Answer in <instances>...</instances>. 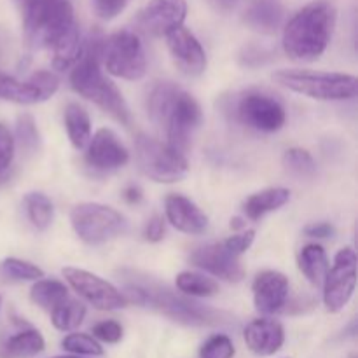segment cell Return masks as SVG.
I'll return each instance as SVG.
<instances>
[{"mask_svg": "<svg viewBox=\"0 0 358 358\" xmlns=\"http://www.w3.org/2000/svg\"><path fill=\"white\" fill-rule=\"evenodd\" d=\"M147 110L150 121L164 131L168 145L180 154L187 152L203 121L198 100L173 83H159L150 90Z\"/></svg>", "mask_w": 358, "mask_h": 358, "instance_id": "obj_1", "label": "cell"}, {"mask_svg": "<svg viewBox=\"0 0 358 358\" xmlns=\"http://www.w3.org/2000/svg\"><path fill=\"white\" fill-rule=\"evenodd\" d=\"M101 42L103 37H93L84 44L83 55L70 70V86L77 94L100 107L122 126H131V110L121 90L101 69Z\"/></svg>", "mask_w": 358, "mask_h": 358, "instance_id": "obj_3", "label": "cell"}, {"mask_svg": "<svg viewBox=\"0 0 358 358\" xmlns=\"http://www.w3.org/2000/svg\"><path fill=\"white\" fill-rule=\"evenodd\" d=\"M69 297V289L59 280H37L30 289L31 303L37 304L41 310L48 311V313H51Z\"/></svg>", "mask_w": 358, "mask_h": 358, "instance_id": "obj_26", "label": "cell"}, {"mask_svg": "<svg viewBox=\"0 0 358 358\" xmlns=\"http://www.w3.org/2000/svg\"><path fill=\"white\" fill-rule=\"evenodd\" d=\"M91 2H93V9L96 16L108 21L117 17L124 10L128 0H91Z\"/></svg>", "mask_w": 358, "mask_h": 358, "instance_id": "obj_38", "label": "cell"}, {"mask_svg": "<svg viewBox=\"0 0 358 358\" xmlns=\"http://www.w3.org/2000/svg\"><path fill=\"white\" fill-rule=\"evenodd\" d=\"M243 339L247 348L257 357H271L282 350L285 343V329L273 318H257L245 327Z\"/></svg>", "mask_w": 358, "mask_h": 358, "instance_id": "obj_19", "label": "cell"}, {"mask_svg": "<svg viewBox=\"0 0 358 358\" xmlns=\"http://www.w3.org/2000/svg\"><path fill=\"white\" fill-rule=\"evenodd\" d=\"M93 338L98 343H107V345H115L122 339V325L115 320H101L91 329Z\"/></svg>", "mask_w": 358, "mask_h": 358, "instance_id": "obj_36", "label": "cell"}, {"mask_svg": "<svg viewBox=\"0 0 358 358\" xmlns=\"http://www.w3.org/2000/svg\"><path fill=\"white\" fill-rule=\"evenodd\" d=\"M255 240V231L254 229H243L240 233L233 234L227 240L222 241V245L226 247V250L229 252L231 255L240 259V255H243L248 248L252 247Z\"/></svg>", "mask_w": 358, "mask_h": 358, "instance_id": "obj_37", "label": "cell"}, {"mask_svg": "<svg viewBox=\"0 0 358 358\" xmlns=\"http://www.w3.org/2000/svg\"><path fill=\"white\" fill-rule=\"evenodd\" d=\"M52 358H84V357H76V355H65V357H52Z\"/></svg>", "mask_w": 358, "mask_h": 358, "instance_id": "obj_44", "label": "cell"}, {"mask_svg": "<svg viewBox=\"0 0 358 358\" xmlns=\"http://www.w3.org/2000/svg\"><path fill=\"white\" fill-rule=\"evenodd\" d=\"M129 282L121 290L126 304L136 306H150L163 313L164 317L192 327H208V325H222L231 320L229 315L217 311L213 308L203 306L187 296L173 292L166 285L154 282L138 273H129Z\"/></svg>", "mask_w": 358, "mask_h": 358, "instance_id": "obj_2", "label": "cell"}, {"mask_svg": "<svg viewBox=\"0 0 358 358\" xmlns=\"http://www.w3.org/2000/svg\"><path fill=\"white\" fill-rule=\"evenodd\" d=\"M240 2H241V0H215L217 6H219L220 9H224V10L234 9V7H236Z\"/></svg>", "mask_w": 358, "mask_h": 358, "instance_id": "obj_42", "label": "cell"}, {"mask_svg": "<svg viewBox=\"0 0 358 358\" xmlns=\"http://www.w3.org/2000/svg\"><path fill=\"white\" fill-rule=\"evenodd\" d=\"M45 341L35 329H23L0 345V358H31L44 352Z\"/></svg>", "mask_w": 358, "mask_h": 358, "instance_id": "obj_22", "label": "cell"}, {"mask_svg": "<svg viewBox=\"0 0 358 358\" xmlns=\"http://www.w3.org/2000/svg\"><path fill=\"white\" fill-rule=\"evenodd\" d=\"M63 276L73 292L87 304H91L94 310L115 311L128 306L121 290L94 273L79 268H65Z\"/></svg>", "mask_w": 358, "mask_h": 358, "instance_id": "obj_11", "label": "cell"}, {"mask_svg": "<svg viewBox=\"0 0 358 358\" xmlns=\"http://www.w3.org/2000/svg\"><path fill=\"white\" fill-rule=\"evenodd\" d=\"M49 315H51V324L58 331L73 332L86 318V306L80 301L69 297Z\"/></svg>", "mask_w": 358, "mask_h": 358, "instance_id": "obj_29", "label": "cell"}, {"mask_svg": "<svg viewBox=\"0 0 358 358\" xmlns=\"http://www.w3.org/2000/svg\"><path fill=\"white\" fill-rule=\"evenodd\" d=\"M290 199V191L285 187H269L252 194L245 201L243 212L245 217L250 220H261L268 213L276 212L285 206Z\"/></svg>", "mask_w": 358, "mask_h": 358, "instance_id": "obj_21", "label": "cell"}, {"mask_svg": "<svg viewBox=\"0 0 358 358\" xmlns=\"http://www.w3.org/2000/svg\"><path fill=\"white\" fill-rule=\"evenodd\" d=\"M283 20L285 9L280 0H250L243 14L247 27L264 35L276 34L283 24Z\"/></svg>", "mask_w": 358, "mask_h": 358, "instance_id": "obj_20", "label": "cell"}, {"mask_svg": "<svg viewBox=\"0 0 358 358\" xmlns=\"http://www.w3.org/2000/svg\"><path fill=\"white\" fill-rule=\"evenodd\" d=\"M62 348L76 357H101L103 346L91 334L84 332H72L62 339Z\"/></svg>", "mask_w": 358, "mask_h": 358, "instance_id": "obj_30", "label": "cell"}, {"mask_svg": "<svg viewBox=\"0 0 358 358\" xmlns=\"http://www.w3.org/2000/svg\"><path fill=\"white\" fill-rule=\"evenodd\" d=\"M273 79L289 91L320 101L353 100L358 79L352 73L313 72V70H278Z\"/></svg>", "mask_w": 358, "mask_h": 358, "instance_id": "obj_5", "label": "cell"}, {"mask_svg": "<svg viewBox=\"0 0 358 358\" xmlns=\"http://www.w3.org/2000/svg\"><path fill=\"white\" fill-rule=\"evenodd\" d=\"M73 231L87 245H101L128 231V220L115 208L101 203H79L70 212Z\"/></svg>", "mask_w": 358, "mask_h": 358, "instance_id": "obj_8", "label": "cell"}, {"mask_svg": "<svg viewBox=\"0 0 358 358\" xmlns=\"http://www.w3.org/2000/svg\"><path fill=\"white\" fill-rule=\"evenodd\" d=\"M59 79L49 70H38L27 80L0 72V100L17 105H35L49 100L58 91Z\"/></svg>", "mask_w": 358, "mask_h": 358, "instance_id": "obj_12", "label": "cell"}, {"mask_svg": "<svg viewBox=\"0 0 358 358\" xmlns=\"http://www.w3.org/2000/svg\"><path fill=\"white\" fill-rule=\"evenodd\" d=\"M236 117L241 124L262 133H275L285 126V107L275 96L262 91H248L236 105Z\"/></svg>", "mask_w": 358, "mask_h": 358, "instance_id": "obj_10", "label": "cell"}, {"mask_svg": "<svg viewBox=\"0 0 358 358\" xmlns=\"http://www.w3.org/2000/svg\"><path fill=\"white\" fill-rule=\"evenodd\" d=\"M0 308H2V297H0Z\"/></svg>", "mask_w": 358, "mask_h": 358, "instance_id": "obj_45", "label": "cell"}, {"mask_svg": "<svg viewBox=\"0 0 358 358\" xmlns=\"http://www.w3.org/2000/svg\"><path fill=\"white\" fill-rule=\"evenodd\" d=\"M252 292H254V304L255 310L261 315H275L283 310L287 304L290 292V283L283 273L273 271H262L255 276L254 283H252Z\"/></svg>", "mask_w": 358, "mask_h": 358, "instance_id": "obj_16", "label": "cell"}, {"mask_svg": "<svg viewBox=\"0 0 358 358\" xmlns=\"http://www.w3.org/2000/svg\"><path fill=\"white\" fill-rule=\"evenodd\" d=\"M283 166L287 168L289 173L301 178H310L317 173V163H315L313 156L299 147L289 149L283 154Z\"/></svg>", "mask_w": 358, "mask_h": 358, "instance_id": "obj_32", "label": "cell"}, {"mask_svg": "<svg viewBox=\"0 0 358 358\" xmlns=\"http://www.w3.org/2000/svg\"><path fill=\"white\" fill-rule=\"evenodd\" d=\"M304 234L308 238H317V240H325L334 234V227L329 222H311L304 227Z\"/></svg>", "mask_w": 358, "mask_h": 358, "instance_id": "obj_40", "label": "cell"}, {"mask_svg": "<svg viewBox=\"0 0 358 358\" xmlns=\"http://www.w3.org/2000/svg\"><path fill=\"white\" fill-rule=\"evenodd\" d=\"M297 262H299L301 273L306 276L308 282L315 287H322L329 268H331L324 247L317 243L306 245V247L301 248Z\"/></svg>", "mask_w": 358, "mask_h": 358, "instance_id": "obj_24", "label": "cell"}, {"mask_svg": "<svg viewBox=\"0 0 358 358\" xmlns=\"http://www.w3.org/2000/svg\"><path fill=\"white\" fill-rule=\"evenodd\" d=\"M84 49V42L80 38L79 27H73L69 34L63 35L58 42L51 48L52 51V66L59 72L72 69L80 58Z\"/></svg>", "mask_w": 358, "mask_h": 358, "instance_id": "obj_25", "label": "cell"}, {"mask_svg": "<svg viewBox=\"0 0 358 358\" xmlns=\"http://www.w3.org/2000/svg\"><path fill=\"white\" fill-rule=\"evenodd\" d=\"M168 222L184 234H203L208 229V217L192 199L182 194H170L164 199Z\"/></svg>", "mask_w": 358, "mask_h": 358, "instance_id": "obj_18", "label": "cell"}, {"mask_svg": "<svg viewBox=\"0 0 358 358\" xmlns=\"http://www.w3.org/2000/svg\"><path fill=\"white\" fill-rule=\"evenodd\" d=\"M164 233H166L164 219L161 215H154L152 219L147 222L145 231H143V236H145V240L150 241V243H157V241L163 240Z\"/></svg>", "mask_w": 358, "mask_h": 358, "instance_id": "obj_39", "label": "cell"}, {"mask_svg": "<svg viewBox=\"0 0 358 358\" xmlns=\"http://www.w3.org/2000/svg\"><path fill=\"white\" fill-rule=\"evenodd\" d=\"M187 16L185 0H149L136 16V24L150 37H166L184 27Z\"/></svg>", "mask_w": 358, "mask_h": 358, "instance_id": "obj_13", "label": "cell"}, {"mask_svg": "<svg viewBox=\"0 0 358 358\" xmlns=\"http://www.w3.org/2000/svg\"><path fill=\"white\" fill-rule=\"evenodd\" d=\"M338 13L329 0H315L297 10L283 28V51L296 62H315L327 51Z\"/></svg>", "mask_w": 358, "mask_h": 358, "instance_id": "obj_4", "label": "cell"}, {"mask_svg": "<svg viewBox=\"0 0 358 358\" xmlns=\"http://www.w3.org/2000/svg\"><path fill=\"white\" fill-rule=\"evenodd\" d=\"M63 121L70 143L77 150L86 149L91 140V117L86 108L76 101H70L63 112Z\"/></svg>", "mask_w": 358, "mask_h": 358, "instance_id": "obj_23", "label": "cell"}, {"mask_svg": "<svg viewBox=\"0 0 358 358\" xmlns=\"http://www.w3.org/2000/svg\"><path fill=\"white\" fill-rule=\"evenodd\" d=\"M24 210L31 226L38 231H45L55 219V206L52 201L42 192H28L24 196Z\"/></svg>", "mask_w": 358, "mask_h": 358, "instance_id": "obj_28", "label": "cell"}, {"mask_svg": "<svg viewBox=\"0 0 358 358\" xmlns=\"http://www.w3.org/2000/svg\"><path fill=\"white\" fill-rule=\"evenodd\" d=\"M122 198H124L126 203H129V205H136V203L142 201L143 192L138 185H129V187H126L124 192H122Z\"/></svg>", "mask_w": 358, "mask_h": 358, "instance_id": "obj_41", "label": "cell"}, {"mask_svg": "<svg viewBox=\"0 0 358 358\" xmlns=\"http://www.w3.org/2000/svg\"><path fill=\"white\" fill-rule=\"evenodd\" d=\"M322 287L329 313H339L350 303L357 287V254L352 247L341 248L336 254Z\"/></svg>", "mask_w": 358, "mask_h": 358, "instance_id": "obj_9", "label": "cell"}, {"mask_svg": "<svg viewBox=\"0 0 358 358\" xmlns=\"http://www.w3.org/2000/svg\"><path fill=\"white\" fill-rule=\"evenodd\" d=\"M164 38H166L171 59L182 73L189 77H198L205 72L206 63H208L206 62V52L201 42L196 38V35L189 28H177Z\"/></svg>", "mask_w": 358, "mask_h": 358, "instance_id": "obj_15", "label": "cell"}, {"mask_svg": "<svg viewBox=\"0 0 358 358\" xmlns=\"http://www.w3.org/2000/svg\"><path fill=\"white\" fill-rule=\"evenodd\" d=\"M175 285L182 296L187 297H213L219 294L220 287L213 278L194 271H182L175 278Z\"/></svg>", "mask_w": 358, "mask_h": 358, "instance_id": "obj_27", "label": "cell"}, {"mask_svg": "<svg viewBox=\"0 0 358 358\" xmlns=\"http://www.w3.org/2000/svg\"><path fill=\"white\" fill-rule=\"evenodd\" d=\"M84 159L96 171H114L129 163V150L114 129L100 128L91 135Z\"/></svg>", "mask_w": 358, "mask_h": 358, "instance_id": "obj_14", "label": "cell"}, {"mask_svg": "<svg viewBox=\"0 0 358 358\" xmlns=\"http://www.w3.org/2000/svg\"><path fill=\"white\" fill-rule=\"evenodd\" d=\"M234 355H236L234 343L226 334L212 336L203 343L201 350H199L201 358H234Z\"/></svg>", "mask_w": 358, "mask_h": 358, "instance_id": "obj_34", "label": "cell"}, {"mask_svg": "<svg viewBox=\"0 0 358 358\" xmlns=\"http://www.w3.org/2000/svg\"><path fill=\"white\" fill-rule=\"evenodd\" d=\"M0 271L14 282H37V280L44 278V271L38 266L16 257L3 259L0 264Z\"/></svg>", "mask_w": 358, "mask_h": 358, "instance_id": "obj_31", "label": "cell"}, {"mask_svg": "<svg viewBox=\"0 0 358 358\" xmlns=\"http://www.w3.org/2000/svg\"><path fill=\"white\" fill-rule=\"evenodd\" d=\"M135 156L140 171L157 184H175L184 180L189 173L185 154L147 135L136 136Z\"/></svg>", "mask_w": 358, "mask_h": 358, "instance_id": "obj_6", "label": "cell"}, {"mask_svg": "<svg viewBox=\"0 0 358 358\" xmlns=\"http://www.w3.org/2000/svg\"><path fill=\"white\" fill-rule=\"evenodd\" d=\"M14 152H16V140L10 129L0 122V175H6L13 164Z\"/></svg>", "mask_w": 358, "mask_h": 358, "instance_id": "obj_35", "label": "cell"}, {"mask_svg": "<svg viewBox=\"0 0 358 358\" xmlns=\"http://www.w3.org/2000/svg\"><path fill=\"white\" fill-rule=\"evenodd\" d=\"M231 227H233V229H247V224H245V220H241V219H234V220H231Z\"/></svg>", "mask_w": 358, "mask_h": 358, "instance_id": "obj_43", "label": "cell"}, {"mask_svg": "<svg viewBox=\"0 0 358 358\" xmlns=\"http://www.w3.org/2000/svg\"><path fill=\"white\" fill-rule=\"evenodd\" d=\"M101 65L110 76L140 80L147 72V56L142 41L129 30H117L101 42Z\"/></svg>", "mask_w": 358, "mask_h": 358, "instance_id": "obj_7", "label": "cell"}, {"mask_svg": "<svg viewBox=\"0 0 358 358\" xmlns=\"http://www.w3.org/2000/svg\"><path fill=\"white\" fill-rule=\"evenodd\" d=\"M189 261L199 269H205L206 273L226 282H240L245 275L240 259L231 255L222 241L198 247L191 254Z\"/></svg>", "mask_w": 358, "mask_h": 358, "instance_id": "obj_17", "label": "cell"}, {"mask_svg": "<svg viewBox=\"0 0 358 358\" xmlns=\"http://www.w3.org/2000/svg\"><path fill=\"white\" fill-rule=\"evenodd\" d=\"M21 150L27 154H35L41 149V133H38L35 119L30 114H21L16 124V138Z\"/></svg>", "mask_w": 358, "mask_h": 358, "instance_id": "obj_33", "label": "cell"}]
</instances>
